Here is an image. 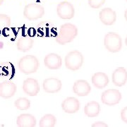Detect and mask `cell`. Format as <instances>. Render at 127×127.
I'll return each instance as SVG.
<instances>
[{
	"label": "cell",
	"instance_id": "1",
	"mask_svg": "<svg viewBox=\"0 0 127 127\" xmlns=\"http://www.w3.org/2000/svg\"><path fill=\"white\" fill-rule=\"evenodd\" d=\"M78 35L77 27L72 23H64L61 26L56 40L59 45H64L73 41Z\"/></svg>",
	"mask_w": 127,
	"mask_h": 127
},
{
	"label": "cell",
	"instance_id": "2",
	"mask_svg": "<svg viewBox=\"0 0 127 127\" xmlns=\"http://www.w3.org/2000/svg\"><path fill=\"white\" fill-rule=\"evenodd\" d=\"M39 61L34 55H26L19 60L18 68L24 74H31L37 71L39 67Z\"/></svg>",
	"mask_w": 127,
	"mask_h": 127
},
{
	"label": "cell",
	"instance_id": "3",
	"mask_svg": "<svg viewBox=\"0 0 127 127\" xmlns=\"http://www.w3.org/2000/svg\"><path fill=\"white\" fill-rule=\"evenodd\" d=\"M66 68L71 71H77L81 68L84 61V57L78 50H73L68 52L65 57Z\"/></svg>",
	"mask_w": 127,
	"mask_h": 127
},
{
	"label": "cell",
	"instance_id": "4",
	"mask_svg": "<svg viewBox=\"0 0 127 127\" xmlns=\"http://www.w3.org/2000/svg\"><path fill=\"white\" fill-rule=\"evenodd\" d=\"M104 44L105 48L109 52L116 53L122 50V40L119 34L113 32H110L105 35Z\"/></svg>",
	"mask_w": 127,
	"mask_h": 127
},
{
	"label": "cell",
	"instance_id": "5",
	"mask_svg": "<svg viewBox=\"0 0 127 127\" xmlns=\"http://www.w3.org/2000/svg\"><path fill=\"white\" fill-rule=\"evenodd\" d=\"M45 14V9L40 4H30L26 5L23 10V16L29 21H35L42 18Z\"/></svg>",
	"mask_w": 127,
	"mask_h": 127
},
{
	"label": "cell",
	"instance_id": "6",
	"mask_svg": "<svg viewBox=\"0 0 127 127\" xmlns=\"http://www.w3.org/2000/svg\"><path fill=\"white\" fill-rule=\"evenodd\" d=\"M122 93L116 89H109L104 91L101 95V101L107 106H114L122 100Z\"/></svg>",
	"mask_w": 127,
	"mask_h": 127
},
{
	"label": "cell",
	"instance_id": "7",
	"mask_svg": "<svg viewBox=\"0 0 127 127\" xmlns=\"http://www.w3.org/2000/svg\"><path fill=\"white\" fill-rule=\"evenodd\" d=\"M57 13L62 19H71L74 16V7L68 1L60 2L57 8Z\"/></svg>",
	"mask_w": 127,
	"mask_h": 127
},
{
	"label": "cell",
	"instance_id": "8",
	"mask_svg": "<svg viewBox=\"0 0 127 127\" xmlns=\"http://www.w3.org/2000/svg\"><path fill=\"white\" fill-rule=\"evenodd\" d=\"M23 91L28 96H36L40 92V85L38 81L33 78L26 79L23 83Z\"/></svg>",
	"mask_w": 127,
	"mask_h": 127
},
{
	"label": "cell",
	"instance_id": "9",
	"mask_svg": "<svg viewBox=\"0 0 127 127\" xmlns=\"http://www.w3.org/2000/svg\"><path fill=\"white\" fill-rule=\"evenodd\" d=\"M42 87L44 91L47 93H56L61 91L62 83L57 78H48L44 80Z\"/></svg>",
	"mask_w": 127,
	"mask_h": 127
},
{
	"label": "cell",
	"instance_id": "10",
	"mask_svg": "<svg viewBox=\"0 0 127 127\" xmlns=\"http://www.w3.org/2000/svg\"><path fill=\"white\" fill-rule=\"evenodd\" d=\"M62 108L66 113L75 114L81 108V103L77 98L68 97L62 103Z\"/></svg>",
	"mask_w": 127,
	"mask_h": 127
},
{
	"label": "cell",
	"instance_id": "11",
	"mask_svg": "<svg viewBox=\"0 0 127 127\" xmlns=\"http://www.w3.org/2000/svg\"><path fill=\"white\" fill-rule=\"evenodd\" d=\"M17 90L16 85L14 82L6 81L0 83V97L9 99L14 97Z\"/></svg>",
	"mask_w": 127,
	"mask_h": 127
},
{
	"label": "cell",
	"instance_id": "12",
	"mask_svg": "<svg viewBox=\"0 0 127 127\" xmlns=\"http://www.w3.org/2000/svg\"><path fill=\"white\" fill-rule=\"evenodd\" d=\"M73 91L79 97H85L90 94L91 92V86L86 80H78L73 86Z\"/></svg>",
	"mask_w": 127,
	"mask_h": 127
},
{
	"label": "cell",
	"instance_id": "13",
	"mask_svg": "<svg viewBox=\"0 0 127 127\" xmlns=\"http://www.w3.org/2000/svg\"><path fill=\"white\" fill-rule=\"evenodd\" d=\"M112 83L114 86L122 87L127 82V71L124 67H119L114 71L112 75Z\"/></svg>",
	"mask_w": 127,
	"mask_h": 127
},
{
	"label": "cell",
	"instance_id": "14",
	"mask_svg": "<svg viewBox=\"0 0 127 127\" xmlns=\"http://www.w3.org/2000/svg\"><path fill=\"white\" fill-rule=\"evenodd\" d=\"M99 18L103 24L106 26H112L116 22L117 14L112 9L104 8L100 11Z\"/></svg>",
	"mask_w": 127,
	"mask_h": 127
},
{
	"label": "cell",
	"instance_id": "15",
	"mask_svg": "<svg viewBox=\"0 0 127 127\" xmlns=\"http://www.w3.org/2000/svg\"><path fill=\"white\" fill-rule=\"evenodd\" d=\"M44 64L47 68L57 70L61 68L62 65V59L59 55L55 53H50L45 57Z\"/></svg>",
	"mask_w": 127,
	"mask_h": 127
},
{
	"label": "cell",
	"instance_id": "16",
	"mask_svg": "<svg viewBox=\"0 0 127 127\" xmlns=\"http://www.w3.org/2000/svg\"><path fill=\"white\" fill-rule=\"evenodd\" d=\"M16 125L19 127H34L36 119L31 114H21L16 119Z\"/></svg>",
	"mask_w": 127,
	"mask_h": 127
},
{
	"label": "cell",
	"instance_id": "17",
	"mask_svg": "<svg viewBox=\"0 0 127 127\" xmlns=\"http://www.w3.org/2000/svg\"><path fill=\"white\" fill-rule=\"evenodd\" d=\"M92 83L97 89H102L109 84V78L103 72H97L92 76Z\"/></svg>",
	"mask_w": 127,
	"mask_h": 127
},
{
	"label": "cell",
	"instance_id": "18",
	"mask_svg": "<svg viewBox=\"0 0 127 127\" xmlns=\"http://www.w3.org/2000/svg\"><path fill=\"white\" fill-rule=\"evenodd\" d=\"M100 112V105L96 101H91L84 107V113L88 117L93 118Z\"/></svg>",
	"mask_w": 127,
	"mask_h": 127
},
{
	"label": "cell",
	"instance_id": "19",
	"mask_svg": "<svg viewBox=\"0 0 127 127\" xmlns=\"http://www.w3.org/2000/svg\"><path fill=\"white\" fill-rule=\"evenodd\" d=\"M33 44H34V41L32 38H31L30 37L24 36L18 40L16 46H17V49L19 51L26 52L31 50Z\"/></svg>",
	"mask_w": 127,
	"mask_h": 127
},
{
	"label": "cell",
	"instance_id": "20",
	"mask_svg": "<svg viewBox=\"0 0 127 127\" xmlns=\"http://www.w3.org/2000/svg\"><path fill=\"white\" fill-rule=\"evenodd\" d=\"M57 122V119L53 114H47L43 116L40 120L39 127H53Z\"/></svg>",
	"mask_w": 127,
	"mask_h": 127
},
{
	"label": "cell",
	"instance_id": "21",
	"mask_svg": "<svg viewBox=\"0 0 127 127\" xmlns=\"http://www.w3.org/2000/svg\"><path fill=\"white\" fill-rule=\"evenodd\" d=\"M14 105L19 110H27L31 107V102L26 97H20L15 101Z\"/></svg>",
	"mask_w": 127,
	"mask_h": 127
},
{
	"label": "cell",
	"instance_id": "22",
	"mask_svg": "<svg viewBox=\"0 0 127 127\" xmlns=\"http://www.w3.org/2000/svg\"><path fill=\"white\" fill-rule=\"evenodd\" d=\"M11 23V19L7 15L0 14V27L9 26Z\"/></svg>",
	"mask_w": 127,
	"mask_h": 127
},
{
	"label": "cell",
	"instance_id": "23",
	"mask_svg": "<svg viewBox=\"0 0 127 127\" xmlns=\"http://www.w3.org/2000/svg\"><path fill=\"white\" fill-rule=\"evenodd\" d=\"M106 0H89L88 3L92 8L98 9L104 4Z\"/></svg>",
	"mask_w": 127,
	"mask_h": 127
},
{
	"label": "cell",
	"instance_id": "24",
	"mask_svg": "<svg viewBox=\"0 0 127 127\" xmlns=\"http://www.w3.org/2000/svg\"><path fill=\"white\" fill-rule=\"evenodd\" d=\"M121 118L124 123L127 124V107H124L121 112Z\"/></svg>",
	"mask_w": 127,
	"mask_h": 127
},
{
	"label": "cell",
	"instance_id": "25",
	"mask_svg": "<svg viewBox=\"0 0 127 127\" xmlns=\"http://www.w3.org/2000/svg\"><path fill=\"white\" fill-rule=\"evenodd\" d=\"M36 30L34 28L31 27L28 29V35L30 37H33L36 35Z\"/></svg>",
	"mask_w": 127,
	"mask_h": 127
},
{
	"label": "cell",
	"instance_id": "26",
	"mask_svg": "<svg viewBox=\"0 0 127 127\" xmlns=\"http://www.w3.org/2000/svg\"><path fill=\"white\" fill-rule=\"evenodd\" d=\"M91 127H108L107 124H106L104 122H95L94 124H93L91 125Z\"/></svg>",
	"mask_w": 127,
	"mask_h": 127
},
{
	"label": "cell",
	"instance_id": "27",
	"mask_svg": "<svg viewBox=\"0 0 127 127\" xmlns=\"http://www.w3.org/2000/svg\"><path fill=\"white\" fill-rule=\"evenodd\" d=\"M124 17H125V18H126V20H127V10H126V11L124 13Z\"/></svg>",
	"mask_w": 127,
	"mask_h": 127
},
{
	"label": "cell",
	"instance_id": "28",
	"mask_svg": "<svg viewBox=\"0 0 127 127\" xmlns=\"http://www.w3.org/2000/svg\"><path fill=\"white\" fill-rule=\"evenodd\" d=\"M125 44H126V45L127 46V36L126 37V39H125Z\"/></svg>",
	"mask_w": 127,
	"mask_h": 127
},
{
	"label": "cell",
	"instance_id": "29",
	"mask_svg": "<svg viewBox=\"0 0 127 127\" xmlns=\"http://www.w3.org/2000/svg\"><path fill=\"white\" fill-rule=\"evenodd\" d=\"M1 29H0V35H1Z\"/></svg>",
	"mask_w": 127,
	"mask_h": 127
},
{
	"label": "cell",
	"instance_id": "30",
	"mask_svg": "<svg viewBox=\"0 0 127 127\" xmlns=\"http://www.w3.org/2000/svg\"><path fill=\"white\" fill-rule=\"evenodd\" d=\"M37 1H39V0H37Z\"/></svg>",
	"mask_w": 127,
	"mask_h": 127
},
{
	"label": "cell",
	"instance_id": "31",
	"mask_svg": "<svg viewBox=\"0 0 127 127\" xmlns=\"http://www.w3.org/2000/svg\"><path fill=\"white\" fill-rule=\"evenodd\" d=\"M126 1H127V0H126Z\"/></svg>",
	"mask_w": 127,
	"mask_h": 127
}]
</instances>
